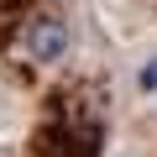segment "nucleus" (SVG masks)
<instances>
[{"label":"nucleus","instance_id":"1","mask_svg":"<svg viewBox=\"0 0 157 157\" xmlns=\"http://www.w3.org/2000/svg\"><path fill=\"white\" fill-rule=\"evenodd\" d=\"M68 47H73V32H68V21H58V16H37V21H26V32H21V52H26L32 63H42V68L63 63Z\"/></svg>","mask_w":157,"mask_h":157},{"label":"nucleus","instance_id":"2","mask_svg":"<svg viewBox=\"0 0 157 157\" xmlns=\"http://www.w3.org/2000/svg\"><path fill=\"white\" fill-rule=\"evenodd\" d=\"M136 89H141V94H157V52L141 58V68H136Z\"/></svg>","mask_w":157,"mask_h":157}]
</instances>
